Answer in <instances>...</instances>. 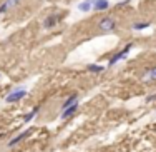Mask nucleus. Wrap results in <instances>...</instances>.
<instances>
[{"instance_id": "nucleus-1", "label": "nucleus", "mask_w": 156, "mask_h": 152, "mask_svg": "<svg viewBox=\"0 0 156 152\" xmlns=\"http://www.w3.org/2000/svg\"><path fill=\"white\" fill-rule=\"evenodd\" d=\"M131 47H133V44H128V45H126V47H125L123 50L116 52V54H115L113 57L110 59V62H108V67H113V65H116L118 62L125 60V59H126V55H128V52L131 50Z\"/></svg>"}, {"instance_id": "nucleus-2", "label": "nucleus", "mask_w": 156, "mask_h": 152, "mask_svg": "<svg viewBox=\"0 0 156 152\" xmlns=\"http://www.w3.org/2000/svg\"><path fill=\"white\" fill-rule=\"evenodd\" d=\"M27 95V90L25 89H22V87H18V89H15V90H12L9 95L5 97V102H9V104H15V102H18V101H22V99Z\"/></svg>"}, {"instance_id": "nucleus-3", "label": "nucleus", "mask_w": 156, "mask_h": 152, "mask_svg": "<svg viewBox=\"0 0 156 152\" xmlns=\"http://www.w3.org/2000/svg\"><path fill=\"white\" fill-rule=\"evenodd\" d=\"M98 28H100V30H103V32H113L115 28H116V22H115L113 17H105V18L100 20Z\"/></svg>"}, {"instance_id": "nucleus-4", "label": "nucleus", "mask_w": 156, "mask_h": 152, "mask_svg": "<svg viewBox=\"0 0 156 152\" xmlns=\"http://www.w3.org/2000/svg\"><path fill=\"white\" fill-rule=\"evenodd\" d=\"M63 17H65L63 13H55V15H48L45 20H43V27H45V28H53L55 25H57Z\"/></svg>"}, {"instance_id": "nucleus-5", "label": "nucleus", "mask_w": 156, "mask_h": 152, "mask_svg": "<svg viewBox=\"0 0 156 152\" xmlns=\"http://www.w3.org/2000/svg\"><path fill=\"white\" fill-rule=\"evenodd\" d=\"M18 3H20V0H5V2L0 5V13L3 12H9V10H12L13 7H17Z\"/></svg>"}, {"instance_id": "nucleus-6", "label": "nucleus", "mask_w": 156, "mask_h": 152, "mask_svg": "<svg viewBox=\"0 0 156 152\" xmlns=\"http://www.w3.org/2000/svg\"><path fill=\"white\" fill-rule=\"evenodd\" d=\"M76 110H78V102H75L73 105H70V107H66L65 110H62V119H70L73 116V114H76Z\"/></svg>"}, {"instance_id": "nucleus-7", "label": "nucleus", "mask_w": 156, "mask_h": 152, "mask_svg": "<svg viewBox=\"0 0 156 152\" xmlns=\"http://www.w3.org/2000/svg\"><path fill=\"white\" fill-rule=\"evenodd\" d=\"M30 134H32V131H30V129H28V131H25V132H20V134H18L17 137H13V139L9 142V147H13V146H17L18 142H22V140H23L25 137H27V135H30Z\"/></svg>"}, {"instance_id": "nucleus-8", "label": "nucleus", "mask_w": 156, "mask_h": 152, "mask_svg": "<svg viewBox=\"0 0 156 152\" xmlns=\"http://www.w3.org/2000/svg\"><path fill=\"white\" fill-rule=\"evenodd\" d=\"M110 7V0H93V9L101 12V10H106Z\"/></svg>"}, {"instance_id": "nucleus-9", "label": "nucleus", "mask_w": 156, "mask_h": 152, "mask_svg": "<svg viewBox=\"0 0 156 152\" xmlns=\"http://www.w3.org/2000/svg\"><path fill=\"white\" fill-rule=\"evenodd\" d=\"M93 9V0H85V2L78 3V10L80 12H90Z\"/></svg>"}, {"instance_id": "nucleus-10", "label": "nucleus", "mask_w": 156, "mask_h": 152, "mask_svg": "<svg viewBox=\"0 0 156 152\" xmlns=\"http://www.w3.org/2000/svg\"><path fill=\"white\" fill-rule=\"evenodd\" d=\"M75 102H78V95H76V94H72V95H70V97H68V99H66V101H65V102H63V105H62V109H63V110H65V109H66V107H70V105H73V104H75Z\"/></svg>"}, {"instance_id": "nucleus-11", "label": "nucleus", "mask_w": 156, "mask_h": 152, "mask_svg": "<svg viewBox=\"0 0 156 152\" xmlns=\"http://www.w3.org/2000/svg\"><path fill=\"white\" fill-rule=\"evenodd\" d=\"M90 72H93V74H100V72H103L105 70V65H98V64H90L87 67Z\"/></svg>"}, {"instance_id": "nucleus-12", "label": "nucleus", "mask_w": 156, "mask_h": 152, "mask_svg": "<svg viewBox=\"0 0 156 152\" xmlns=\"http://www.w3.org/2000/svg\"><path fill=\"white\" fill-rule=\"evenodd\" d=\"M148 27H150V22H135L131 25L133 30H143V28H148Z\"/></svg>"}, {"instance_id": "nucleus-13", "label": "nucleus", "mask_w": 156, "mask_h": 152, "mask_svg": "<svg viewBox=\"0 0 156 152\" xmlns=\"http://www.w3.org/2000/svg\"><path fill=\"white\" fill-rule=\"evenodd\" d=\"M38 110H40V107H33V110L32 112H28L27 116H25V119H23V122H30L33 117L37 116V114H38Z\"/></svg>"}, {"instance_id": "nucleus-14", "label": "nucleus", "mask_w": 156, "mask_h": 152, "mask_svg": "<svg viewBox=\"0 0 156 152\" xmlns=\"http://www.w3.org/2000/svg\"><path fill=\"white\" fill-rule=\"evenodd\" d=\"M146 79L148 80H156V67L148 70V72H146Z\"/></svg>"}, {"instance_id": "nucleus-15", "label": "nucleus", "mask_w": 156, "mask_h": 152, "mask_svg": "<svg viewBox=\"0 0 156 152\" xmlns=\"http://www.w3.org/2000/svg\"><path fill=\"white\" fill-rule=\"evenodd\" d=\"M129 2H131V0H123V2L118 3V7H123V5H126V3H129Z\"/></svg>"}, {"instance_id": "nucleus-16", "label": "nucleus", "mask_w": 156, "mask_h": 152, "mask_svg": "<svg viewBox=\"0 0 156 152\" xmlns=\"http://www.w3.org/2000/svg\"><path fill=\"white\" fill-rule=\"evenodd\" d=\"M154 99H156V94H154V95H151V97H150V99H148V102H151V101H154Z\"/></svg>"}]
</instances>
